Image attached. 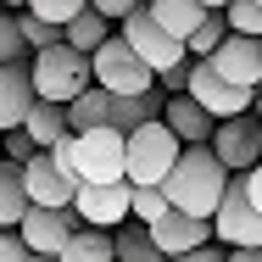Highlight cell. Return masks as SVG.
Here are the masks:
<instances>
[{
  "mask_svg": "<svg viewBox=\"0 0 262 262\" xmlns=\"http://www.w3.org/2000/svg\"><path fill=\"white\" fill-rule=\"evenodd\" d=\"M257 106H262V84H257Z\"/></svg>",
  "mask_w": 262,
  "mask_h": 262,
  "instance_id": "cell-40",
  "label": "cell"
},
{
  "mask_svg": "<svg viewBox=\"0 0 262 262\" xmlns=\"http://www.w3.org/2000/svg\"><path fill=\"white\" fill-rule=\"evenodd\" d=\"M257 6H262V0H257Z\"/></svg>",
  "mask_w": 262,
  "mask_h": 262,
  "instance_id": "cell-42",
  "label": "cell"
},
{
  "mask_svg": "<svg viewBox=\"0 0 262 262\" xmlns=\"http://www.w3.org/2000/svg\"><path fill=\"white\" fill-rule=\"evenodd\" d=\"M157 217H167V201H162V190H128V223L151 229Z\"/></svg>",
  "mask_w": 262,
  "mask_h": 262,
  "instance_id": "cell-28",
  "label": "cell"
},
{
  "mask_svg": "<svg viewBox=\"0 0 262 262\" xmlns=\"http://www.w3.org/2000/svg\"><path fill=\"white\" fill-rule=\"evenodd\" d=\"M61 112H67V134H90V128H112V95H106V90H95V84H90V90H84L78 101H67Z\"/></svg>",
  "mask_w": 262,
  "mask_h": 262,
  "instance_id": "cell-18",
  "label": "cell"
},
{
  "mask_svg": "<svg viewBox=\"0 0 262 262\" xmlns=\"http://www.w3.org/2000/svg\"><path fill=\"white\" fill-rule=\"evenodd\" d=\"M134 6H140V0H90V11H101L106 23H123V17L134 11Z\"/></svg>",
  "mask_w": 262,
  "mask_h": 262,
  "instance_id": "cell-32",
  "label": "cell"
},
{
  "mask_svg": "<svg viewBox=\"0 0 262 262\" xmlns=\"http://www.w3.org/2000/svg\"><path fill=\"white\" fill-rule=\"evenodd\" d=\"M28 217V195H23V167L0 157V229H17Z\"/></svg>",
  "mask_w": 262,
  "mask_h": 262,
  "instance_id": "cell-21",
  "label": "cell"
},
{
  "mask_svg": "<svg viewBox=\"0 0 262 262\" xmlns=\"http://www.w3.org/2000/svg\"><path fill=\"white\" fill-rule=\"evenodd\" d=\"M151 11V23H157L167 39H179V45H190V34L207 23V11H201V0H157V6H145Z\"/></svg>",
  "mask_w": 262,
  "mask_h": 262,
  "instance_id": "cell-17",
  "label": "cell"
},
{
  "mask_svg": "<svg viewBox=\"0 0 262 262\" xmlns=\"http://www.w3.org/2000/svg\"><path fill=\"white\" fill-rule=\"evenodd\" d=\"M162 117V95H123V101H112V128L117 134H134L140 123H157Z\"/></svg>",
  "mask_w": 262,
  "mask_h": 262,
  "instance_id": "cell-22",
  "label": "cell"
},
{
  "mask_svg": "<svg viewBox=\"0 0 262 262\" xmlns=\"http://www.w3.org/2000/svg\"><path fill=\"white\" fill-rule=\"evenodd\" d=\"M223 262H262V251H223Z\"/></svg>",
  "mask_w": 262,
  "mask_h": 262,
  "instance_id": "cell-36",
  "label": "cell"
},
{
  "mask_svg": "<svg viewBox=\"0 0 262 262\" xmlns=\"http://www.w3.org/2000/svg\"><path fill=\"white\" fill-rule=\"evenodd\" d=\"M0 262H28V246L17 240V229H0Z\"/></svg>",
  "mask_w": 262,
  "mask_h": 262,
  "instance_id": "cell-33",
  "label": "cell"
},
{
  "mask_svg": "<svg viewBox=\"0 0 262 262\" xmlns=\"http://www.w3.org/2000/svg\"><path fill=\"white\" fill-rule=\"evenodd\" d=\"M34 157H39V151H34V140H28L23 128H11V134H6V162H17V167H23V162H34Z\"/></svg>",
  "mask_w": 262,
  "mask_h": 262,
  "instance_id": "cell-31",
  "label": "cell"
},
{
  "mask_svg": "<svg viewBox=\"0 0 262 262\" xmlns=\"http://www.w3.org/2000/svg\"><path fill=\"white\" fill-rule=\"evenodd\" d=\"M240 190H246V201H251V212H262V162L251 167V173H240Z\"/></svg>",
  "mask_w": 262,
  "mask_h": 262,
  "instance_id": "cell-34",
  "label": "cell"
},
{
  "mask_svg": "<svg viewBox=\"0 0 262 262\" xmlns=\"http://www.w3.org/2000/svg\"><path fill=\"white\" fill-rule=\"evenodd\" d=\"M23 51H28V45H23V34H17V17L0 11V67H17Z\"/></svg>",
  "mask_w": 262,
  "mask_h": 262,
  "instance_id": "cell-30",
  "label": "cell"
},
{
  "mask_svg": "<svg viewBox=\"0 0 262 262\" xmlns=\"http://www.w3.org/2000/svg\"><path fill=\"white\" fill-rule=\"evenodd\" d=\"M23 134L34 140V151H51L56 140L67 134V112L51 106V101H34V106H28V117H23Z\"/></svg>",
  "mask_w": 262,
  "mask_h": 262,
  "instance_id": "cell-20",
  "label": "cell"
},
{
  "mask_svg": "<svg viewBox=\"0 0 262 262\" xmlns=\"http://www.w3.org/2000/svg\"><path fill=\"white\" fill-rule=\"evenodd\" d=\"M173 262H223V246H201V251H190V257H173Z\"/></svg>",
  "mask_w": 262,
  "mask_h": 262,
  "instance_id": "cell-35",
  "label": "cell"
},
{
  "mask_svg": "<svg viewBox=\"0 0 262 262\" xmlns=\"http://www.w3.org/2000/svg\"><path fill=\"white\" fill-rule=\"evenodd\" d=\"M90 84H95V90H106L112 101H123V95H151V90H157V73H151L140 56L128 51L117 34H112L101 51L90 56Z\"/></svg>",
  "mask_w": 262,
  "mask_h": 262,
  "instance_id": "cell-4",
  "label": "cell"
},
{
  "mask_svg": "<svg viewBox=\"0 0 262 262\" xmlns=\"http://www.w3.org/2000/svg\"><path fill=\"white\" fill-rule=\"evenodd\" d=\"M112 262H167V257L151 246V234H145L140 223H123V229L112 234Z\"/></svg>",
  "mask_w": 262,
  "mask_h": 262,
  "instance_id": "cell-23",
  "label": "cell"
},
{
  "mask_svg": "<svg viewBox=\"0 0 262 262\" xmlns=\"http://www.w3.org/2000/svg\"><path fill=\"white\" fill-rule=\"evenodd\" d=\"M212 240H217L223 251H262V212H251L246 190H240V173H229L223 207L212 217Z\"/></svg>",
  "mask_w": 262,
  "mask_h": 262,
  "instance_id": "cell-6",
  "label": "cell"
},
{
  "mask_svg": "<svg viewBox=\"0 0 262 262\" xmlns=\"http://www.w3.org/2000/svg\"><path fill=\"white\" fill-rule=\"evenodd\" d=\"M56 262H112V234L106 229H78Z\"/></svg>",
  "mask_w": 262,
  "mask_h": 262,
  "instance_id": "cell-24",
  "label": "cell"
},
{
  "mask_svg": "<svg viewBox=\"0 0 262 262\" xmlns=\"http://www.w3.org/2000/svg\"><path fill=\"white\" fill-rule=\"evenodd\" d=\"M223 23H229V34H240V39H262V6L257 0H229Z\"/></svg>",
  "mask_w": 262,
  "mask_h": 262,
  "instance_id": "cell-27",
  "label": "cell"
},
{
  "mask_svg": "<svg viewBox=\"0 0 262 262\" xmlns=\"http://www.w3.org/2000/svg\"><path fill=\"white\" fill-rule=\"evenodd\" d=\"M28 106H34V84H28V67H23V61H17V67H0V134L23 128Z\"/></svg>",
  "mask_w": 262,
  "mask_h": 262,
  "instance_id": "cell-16",
  "label": "cell"
},
{
  "mask_svg": "<svg viewBox=\"0 0 262 262\" xmlns=\"http://www.w3.org/2000/svg\"><path fill=\"white\" fill-rule=\"evenodd\" d=\"M151 246H157L162 257H190V251H201V246H212V223H201V217H184V212H167V217H157L151 229Z\"/></svg>",
  "mask_w": 262,
  "mask_h": 262,
  "instance_id": "cell-14",
  "label": "cell"
},
{
  "mask_svg": "<svg viewBox=\"0 0 262 262\" xmlns=\"http://www.w3.org/2000/svg\"><path fill=\"white\" fill-rule=\"evenodd\" d=\"M73 212H78L84 229H106V234H117V229L128 223V184H78Z\"/></svg>",
  "mask_w": 262,
  "mask_h": 262,
  "instance_id": "cell-11",
  "label": "cell"
},
{
  "mask_svg": "<svg viewBox=\"0 0 262 262\" xmlns=\"http://www.w3.org/2000/svg\"><path fill=\"white\" fill-rule=\"evenodd\" d=\"M179 140H173V128L167 123H140L134 134H123V184L128 190H162V179L173 173V162H179Z\"/></svg>",
  "mask_w": 262,
  "mask_h": 262,
  "instance_id": "cell-2",
  "label": "cell"
},
{
  "mask_svg": "<svg viewBox=\"0 0 262 262\" xmlns=\"http://www.w3.org/2000/svg\"><path fill=\"white\" fill-rule=\"evenodd\" d=\"M207 67L223 78V84L257 95V84H262V39H240V34H229V39L207 56Z\"/></svg>",
  "mask_w": 262,
  "mask_h": 262,
  "instance_id": "cell-12",
  "label": "cell"
},
{
  "mask_svg": "<svg viewBox=\"0 0 262 262\" xmlns=\"http://www.w3.org/2000/svg\"><path fill=\"white\" fill-rule=\"evenodd\" d=\"M106 39H112V23H106L101 11H90V6L61 28V45H67V51H78V56H95Z\"/></svg>",
  "mask_w": 262,
  "mask_h": 262,
  "instance_id": "cell-19",
  "label": "cell"
},
{
  "mask_svg": "<svg viewBox=\"0 0 262 262\" xmlns=\"http://www.w3.org/2000/svg\"><path fill=\"white\" fill-rule=\"evenodd\" d=\"M207 151L223 162V173H251L262 162V117H229V123H217L207 140Z\"/></svg>",
  "mask_w": 262,
  "mask_h": 262,
  "instance_id": "cell-9",
  "label": "cell"
},
{
  "mask_svg": "<svg viewBox=\"0 0 262 262\" xmlns=\"http://www.w3.org/2000/svg\"><path fill=\"white\" fill-rule=\"evenodd\" d=\"M117 39H123L128 51L140 56V61H145V67L157 73V78L190 61V56H184V45H179V39H167L157 23H151V11H145V6H134V11H128L123 23H117Z\"/></svg>",
  "mask_w": 262,
  "mask_h": 262,
  "instance_id": "cell-5",
  "label": "cell"
},
{
  "mask_svg": "<svg viewBox=\"0 0 262 262\" xmlns=\"http://www.w3.org/2000/svg\"><path fill=\"white\" fill-rule=\"evenodd\" d=\"M78 212L61 207V212H45V207H28V217L17 223V240L28 246V257H61V246L78 234Z\"/></svg>",
  "mask_w": 262,
  "mask_h": 262,
  "instance_id": "cell-10",
  "label": "cell"
},
{
  "mask_svg": "<svg viewBox=\"0 0 262 262\" xmlns=\"http://www.w3.org/2000/svg\"><path fill=\"white\" fill-rule=\"evenodd\" d=\"M23 195H28V207H45V212H61L73 207V195H78V179H67L61 167H56L45 151L34 162H23Z\"/></svg>",
  "mask_w": 262,
  "mask_h": 262,
  "instance_id": "cell-13",
  "label": "cell"
},
{
  "mask_svg": "<svg viewBox=\"0 0 262 262\" xmlns=\"http://www.w3.org/2000/svg\"><path fill=\"white\" fill-rule=\"evenodd\" d=\"M17 34H23V45L39 56L51 51V45H61V28H51V23H39V17H28V11H17Z\"/></svg>",
  "mask_w": 262,
  "mask_h": 262,
  "instance_id": "cell-29",
  "label": "cell"
},
{
  "mask_svg": "<svg viewBox=\"0 0 262 262\" xmlns=\"http://www.w3.org/2000/svg\"><path fill=\"white\" fill-rule=\"evenodd\" d=\"M28 262H56V257H28Z\"/></svg>",
  "mask_w": 262,
  "mask_h": 262,
  "instance_id": "cell-39",
  "label": "cell"
},
{
  "mask_svg": "<svg viewBox=\"0 0 262 262\" xmlns=\"http://www.w3.org/2000/svg\"><path fill=\"white\" fill-rule=\"evenodd\" d=\"M0 6H17V11H23V0H0Z\"/></svg>",
  "mask_w": 262,
  "mask_h": 262,
  "instance_id": "cell-38",
  "label": "cell"
},
{
  "mask_svg": "<svg viewBox=\"0 0 262 262\" xmlns=\"http://www.w3.org/2000/svg\"><path fill=\"white\" fill-rule=\"evenodd\" d=\"M223 28H229V23H223V11H207V23H201V28L190 34V45H184V56H195V61H207V56L217 51L223 39H229Z\"/></svg>",
  "mask_w": 262,
  "mask_h": 262,
  "instance_id": "cell-25",
  "label": "cell"
},
{
  "mask_svg": "<svg viewBox=\"0 0 262 262\" xmlns=\"http://www.w3.org/2000/svg\"><path fill=\"white\" fill-rule=\"evenodd\" d=\"M140 6H157V0H140Z\"/></svg>",
  "mask_w": 262,
  "mask_h": 262,
  "instance_id": "cell-41",
  "label": "cell"
},
{
  "mask_svg": "<svg viewBox=\"0 0 262 262\" xmlns=\"http://www.w3.org/2000/svg\"><path fill=\"white\" fill-rule=\"evenodd\" d=\"M162 123L173 128V140H179V145H207L212 128H217V123H212L190 95H167V101H162Z\"/></svg>",
  "mask_w": 262,
  "mask_h": 262,
  "instance_id": "cell-15",
  "label": "cell"
},
{
  "mask_svg": "<svg viewBox=\"0 0 262 262\" xmlns=\"http://www.w3.org/2000/svg\"><path fill=\"white\" fill-rule=\"evenodd\" d=\"M184 95L201 106L207 117H217V123H229V117H246V112L257 106V95H251V90H234V84H223V78L207 67V61H190V67H184Z\"/></svg>",
  "mask_w": 262,
  "mask_h": 262,
  "instance_id": "cell-8",
  "label": "cell"
},
{
  "mask_svg": "<svg viewBox=\"0 0 262 262\" xmlns=\"http://www.w3.org/2000/svg\"><path fill=\"white\" fill-rule=\"evenodd\" d=\"M73 173L78 184H123V134L117 128L73 134Z\"/></svg>",
  "mask_w": 262,
  "mask_h": 262,
  "instance_id": "cell-7",
  "label": "cell"
},
{
  "mask_svg": "<svg viewBox=\"0 0 262 262\" xmlns=\"http://www.w3.org/2000/svg\"><path fill=\"white\" fill-rule=\"evenodd\" d=\"M28 84H34V101H51V106H67L90 90V56L67 51V45H51L28 61Z\"/></svg>",
  "mask_w": 262,
  "mask_h": 262,
  "instance_id": "cell-3",
  "label": "cell"
},
{
  "mask_svg": "<svg viewBox=\"0 0 262 262\" xmlns=\"http://www.w3.org/2000/svg\"><path fill=\"white\" fill-rule=\"evenodd\" d=\"M223 190H229V173H223V162L212 157L207 145H184L179 162H173V173L162 179V201H167V212H184V217H201V223L217 217Z\"/></svg>",
  "mask_w": 262,
  "mask_h": 262,
  "instance_id": "cell-1",
  "label": "cell"
},
{
  "mask_svg": "<svg viewBox=\"0 0 262 262\" xmlns=\"http://www.w3.org/2000/svg\"><path fill=\"white\" fill-rule=\"evenodd\" d=\"M201 11H229V0H201Z\"/></svg>",
  "mask_w": 262,
  "mask_h": 262,
  "instance_id": "cell-37",
  "label": "cell"
},
{
  "mask_svg": "<svg viewBox=\"0 0 262 262\" xmlns=\"http://www.w3.org/2000/svg\"><path fill=\"white\" fill-rule=\"evenodd\" d=\"M84 6H90V0H23V11L39 17V23H51V28H67Z\"/></svg>",
  "mask_w": 262,
  "mask_h": 262,
  "instance_id": "cell-26",
  "label": "cell"
}]
</instances>
